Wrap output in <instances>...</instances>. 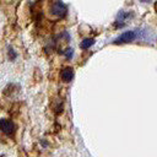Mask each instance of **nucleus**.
<instances>
[{
  "instance_id": "4",
  "label": "nucleus",
  "mask_w": 157,
  "mask_h": 157,
  "mask_svg": "<svg viewBox=\"0 0 157 157\" xmlns=\"http://www.w3.org/2000/svg\"><path fill=\"white\" fill-rule=\"evenodd\" d=\"M0 128L2 130V132L10 135L12 131H13V124L10 121V120H6V119H1L0 121Z\"/></svg>"
},
{
  "instance_id": "7",
  "label": "nucleus",
  "mask_w": 157,
  "mask_h": 157,
  "mask_svg": "<svg viewBox=\"0 0 157 157\" xmlns=\"http://www.w3.org/2000/svg\"><path fill=\"white\" fill-rule=\"evenodd\" d=\"M155 9H156V12H157V2L155 4Z\"/></svg>"
},
{
  "instance_id": "1",
  "label": "nucleus",
  "mask_w": 157,
  "mask_h": 157,
  "mask_svg": "<svg viewBox=\"0 0 157 157\" xmlns=\"http://www.w3.org/2000/svg\"><path fill=\"white\" fill-rule=\"evenodd\" d=\"M52 13L55 15V16H58V17H63L66 13V6L61 1H56L52 6Z\"/></svg>"
},
{
  "instance_id": "2",
  "label": "nucleus",
  "mask_w": 157,
  "mask_h": 157,
  "mask_svg": "<svg viewBox=\"0 0 157 157\" xmlns=\"http://www.w3.org/2000/svg\"><path fill=\"white\" fill-rule=\"evenodd\" d=\"M135 37H136V33L134 31H126V32L121 33L117 38V40L114 43H128V42H132L135 39Z\"/></svg>"
},
{
  "instance_id": "6",
  "label": "nucleus",
  "mask_w": 157,
  "mask_h": 157,
  "mask_svg": "<svg viewBox=\"0 0 157 157\" xmlns=\"http://www.w3.org/2000/svg\"><path fill=\"white\" fill-rule=\"evenodd\" d=\"M141 1H145V2H150L151 0H141Z\"/></svg>"
},
{
  "instance_id": "5",
  "label": "nucleus",
  "mask_w": 157,
  "mask_h": 157,
  "mask_svg": "<svg viewBox=\"0 0 157 157\" xmlns=\"http://www.w3.org/2000/svg\"><path fill=\"white\" fill-rule=\"evenodd\" d=\"M93 43H94V40H93L92 38H86V39H83V40L81 42L80 47H81V49H88Z\"/></svg>"
},
{
  "instance_id": "3",
  "label": "nucleus",
  "mask_w": 157,
  "mask_h": 157,
  "mask_svg": "<svg viewBox=\"0 0 157 157\" xmlns=\"http://www.w3.org/2000/svg\"><path fill=\"white\" fill-rule=\"evenodd\" d=\"M60 76H61V80H63V81H65V82L71 81V80H72V77H74V70H72V67H70V66L64 67V69L61 70Z\"/></svg>"
}]
</instances>
